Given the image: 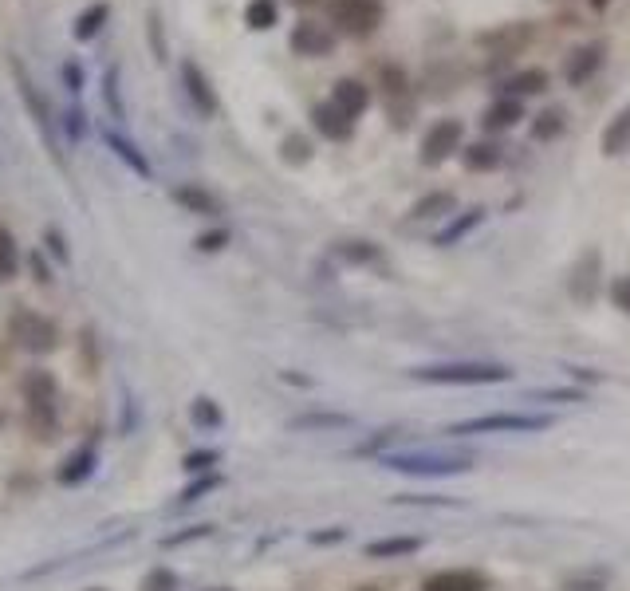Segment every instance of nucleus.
<instances>
[{
    "label": "nucleus",
    "mask_w": 630,
    "mask_h": 591,
    "mask_svg": "<svg viewBox=\"0 0 630 591\" xmlns=\"http://www.w3.org/2000/svg\"><path fill=\"white\" fill-rule=\"evenodd\" d=\"M20 394H24V414H28V430H36L40 438L56 434V418H60V383L52 371L32 367L20 379Z\"/></svg>",
    "instance_id": "obj_1"
},
{
    "label": "nucleus",
    "mask_w": 630,
    "mask_h": 591,
    "mask_svg": "<svg viewBox=\"0 0 630 591\" xmlns=\"http://www.w3.org/2000/svg\"><path fill=\"white\" fill-rule=\"evenodd\" d=\"M410 375L418 383H434V387H493V383L512 379V367H504V363H438V367H414Z\"/></svg>",
    "instance_id": "obj_2"
},
{
    "label": "nucleus",
    "mask_w": 630,
    "mask_h": 591,
    "mask_svg": "<svg viewBox=\"0 0 630 591\" xmlns=\"http://www.w3.org/2000/svg\"><path fill=\"white\" fill-rule=\"evenodd\" d=\"M8 339L28 351V355H52L60 347V328L52 316L44 312H32V308H16L12 320H8Z\"/></svg>",
    "instance_id": "obj_3"
},
{
    "label": "nucleus",
    "mask_w": 630,
    "mask_h": 591,
    "mask_svg": "<svg viewBox=\"0 0 630 591\" xmlns=\"http://www.w3.org/2000/svg\"><path fill=\"white\" fill-rule=\"evenodd\" d=\"M552 418L544 414H481V418H465L457 426H449V438H473V434H536L544 430Z\"/></svg>",
    "instance_id": "obj_4"
},
{
    "label": "nucleus",
    "mask_w": 630,
    "mask_h": 591,
    "mask_svg": "<svg viewBox=\"0 0 630 591\" xmlns=\"http://www.w3.org/2000/svg\"><path fill=\"white\" fill-rule=\"evenodd\" d=\"M327 16L339 32L367 40L382 24V0H327Z\"/></svg>",
    "instance_id": "obj_5"
},
{
    "label": "nucleus",
    "mask_w": 630,
    "mask_h": 591,
    "mask_svg": "<svg viewBox=\"0 0 630 591\" xmlns=\"http://www.w3.org/2000/svg\"><path fill=\"white\" fill-rule=\"evenodd\" d=\"M386 469L394 473H418V477H449V473H465L473 458L469 454H386Z\"/></svg>",
    "instance_id": "obj_6"
},
{
    "label": "nucleus",
    "mask_w": 630,
    "mask_h": 591,
    "mask_svg": "<svg viewBox=\"0 0 630 591\" xmlns=\"http://www.w3.org/2000/svg\"><path fill=\"white\" fill-rule=\"evenodd\" d=\"M461 138H465V123L461 119H438L426 138H422V162L426 166H441L449 162L457 150H461Z\"/></svg>",
    "instance_id": "obj_7"
},
{
    "label": "nucleus",
    "mask_w": 630,
    "mask_h": 591,
    "mask_svg": "<svg viewBox=\"0 0 630 591\" xmlns=\"http://www.w3.org/2000/svg\"><path fill=\"white\" fill-rule=\"evenodd\" d=\"M288 48H292L296 56H304V60H323V56L335 52V32H327V28L315 24V20H300V24L292 28V36H288Z\"/></svg>",
    "instance_id": "obj_8"
},
{
    "label": "nucleus",
    "mask_w": 630,
    "mask_h": 591,
    "mask_svg": "<svg viewBox=\"0 0 630 591\" xmlns=\"http://www.w3.org/2000/svg\"><path fill=\"white\" fill-rule=\"evenodd\" d=\"M95 465H99V450L91 446V442H83V446H75L63 465L56 469V481H60L63 489H75V485H83L91 473H95Z\"/></svg>",
    "instance_id": "obj_9"
},
{
    "label": "nucleus",
    "mask_w": 630,
    "mask_h": 591,
    "mask_svg": "<svg viewBox=\"0 0 630 591\" xmlns=\"http://www.w3.org/2000/svg\"><path fill=\"white\" fill-rule=\"evenodd\" d=\"M12 75H16V87H20V95H24V107L32 111V119L40 123V131L48 138V146H56V134H52V111H48V99L36 91V83L24 75V67L20 60H12Z\"/></svg>",
    "instance_id": "obj_10"
},
{
    "label": "nucleus",
    "mask_w": 630,
    "mask_h": 591,
    "mask_svg": "<svg viewBox=\"0 0 630 591\" xmlns=\"http://www.w3.org/2000/svg\"><path fill=\"white\" fill-rule=\"evenodd\" d=\"M182 83H186V95H189V103L197 107V115H201V119H213V115H217V91L209 87L205 71L193 64V60L182 64Z\"/></svg>",
    "instance_id": "obj_11"
},
{
    "label": "nucleus",
    "mask_w": 630,
    "mask_h": 591,
    "mask_svg": "<svg viewBox=\"0 0 630 591\" xmlns=\"http://www.w3.org/2000/svg\"><path fill=\"white\" fill-rule=\"evenodd\" d=\"M422 591H489V580L469 568H445L422 580Z\"/></svg>",
    "instance_id": "obj_12"
},
{
    "label": "nucleus",
    "mask_w": 630,
    "mask_h": 591,
    "mask_svg": "<svg viewBox=\"0 0 630 591\" xmlns=\"http://www.w3.org/2000/svg\"><path fill=\"white\" fill-rule=\"evenodd\" d=\"M312 127L331 142H347L355 134V119H347L331 99L327 103H315L312 107Z\"/></svg>",
    "instance_id": "obj_13"
},
{
    "label": "nucleus",
    "mask_w": 630,
    "mask_h": 591,
    "mask_svg": "<svg viewBox=\"0 0 630 591\" xmlns=\"http://www.w3.org/2000/svg\"><path fill=\"white\" fill-rule=\"evenodd\" d=\"M331 103H335L347 119H363L367 107H371V91H367L359 79H339V83L331 87Z\"/></svg>",
    "instance_id": "obj_14"
},
{
    "label": "nucleus",
    "mask_w": 630,
    "mask_h": 591,
    "mask_svg": "<svg viewBox=\"0 0 630 591\" xmlns=\"http://www.w3.org/2000/svg\"><path fill=\"white\" fill-rule=\"evenodd\" d=\"M347 426H355V418H351V414H343V410H308V414H296V418L288 422V430H292V434L347 430Z\"/></svg>",
    "instance_id": "obj_15"
},
{
    "label": "nucleus",
    "mask_w": 630,
    "mask_h": 591,
    "mask_svg": "<svg viewBox=\"0 0 630 591\" xmlns=\"http://www.w3.org/2000/svg\"><path fill=\"white\" fill-rule=\"evenodd\" d=\"M603 60H607V44H587V48H579L575 56H571V64H567V83L571 87H583L587 79H595L599 75V67H603Z\"/></svg>",
    "instance_id": "obj_16"
},
{
    "label": "nucleus",
    "mask_w": 630,
    "mask_h": 591,
    "mask_svg": "<svg viewBox=\"0 0 630 591\" xmlns=\"http://www.w3.org/2000/svg\"><path fill=\"white\" fill-rule=\"evenodd\" d=\"M170 197H174V205H182L186 213H197V217H217L221 213V197L209 194L205 186H174L170 190Z\"/></svg>",
    "instance_id": "obj_17"
},
{
    "label": "nucleus",
    "mask_w": 630,
    "mask_h": 591,
    "mask_svg": "<svg viewBox=\"0 0 630 591\" xmlns=\"http://www.w3.org/2000/svg\"><path fill=\"white\" fill-rule=\"evenodd\" d=\"M111 20V4L107 0H95V4H87L79 16H75V28H71V36L79 40V44H91L99 32H103V24Z\"/></svg>",
    "instance_id": "obj_18"
},
{
    "label": "nucleus",
    "mask_w": 630,
    "mask_h": 591,
    "mask_svg": "<svg viewBox=\"0 0 630 591\" xmlns=\"http://www.w3.org/2000/svg\"><path fill=\"white\" fill-rule=\"evenodd\" d=\"M524 119V107H520V99H512V95H501V99H493L489 103V111H485V131H512L516 123Z\"/></svg>",
    "instance_id": "obj_19"
},
{
    "label": "nucleus",
    "mask_w": 630,
    "mask_h": 591,
    "mask_svg": "<svg viewBox=\"0 0 630 591\" xmlns=\"http://www.w3.org/2000/svg\"><path fill=\"white\" fill-rule=\"evenodd\" d=\"M422 548V536H382L367 544V556L371 560H398V556H414Z\"/></svg>",
    "instance_id": "obj_20"
},
{
    "label": "nucleus",
    "mask_w": 630,
    "mask_h": 591,
    "mask_svg": "<svg viewBox=\"0 0 630 591\" xmlns=\"http://www.w3.org/2000/svg\"><path fill=\"white\" fill-rule=\"evenodd\" d=\"M548 87V71L544 67H524V71H512L504 79V95L520 99V95H540Z\"/></svg>",
    "instance_id": "obj_21"
},
{
    "label": "nucleus",
    "mask_w": 630,
    "mask_h": 591,
    "mask_svg": "<svg viewBox=\"0 0 630 591\" xmlns=\"http://www.w3.org/2000/svg\"><path fill=\"white\" fill-rule=\"evenodd\" d=\"M103 138H107V146L115 150V158H119V162H126V166H130L138 178H150V174H154V170H150V162H146V154H142V150H138L130 138H123L119 131H107Z\"/></svg>",
    "instance_id": "obj_22"
},
{
    "label": "nucleus",
    "mask_w": 630,
    "mask_h": 591,
    "mask_svg": "<svg viewBox=\"0 0 630 591\" xmlns=\"http://www.w3.org/2000/svg\"><path fill=\"white\" fill-rule=\"evenodd\" d=\"M623 150H630V103L607 123V131H603V154H607V158H619Z\"/></svg>",
    "instance_id": "obj_23"
},
{
    "label": "nucleus",
    "mask_w": 630,
    "mask_h": 591,
    "mask_svg": "<svg viewBox=\"0 0 630 591\" xmlns=\"http://www.w3.org/2000/svg\"><path fill=\"white\" fill-rule=\"evenodd\" d=\"M453 205H457V201H453L449 190H434V194H426V197H418V201H414L410 217H414V221H434V217H445Z\"/></svg>",
    "instance_id": "obj_24"
},
{
    "label": "nucleus",
    "mask_w": 630,
    "mask_h": 591,
    "mask_svg": "<svg viewBox=\"0 0 630 591\" xmlns=\"http://www.w3.org/2000/svg\"><path fill=\"white\" fill-rule=\"evenodd\" d=\"M461 158H465L469 170H497L501 166V146L497 142H473V146L461 150Z\"/></svg>",
    "instance_id": "obj_25"
},
{
    "label": "nucleus",
    "mask_w": 630,
    "mask_h": 591,
    "mask_svg": "<svg viewBox=\"0 0 630 591\" xmlns=\"http://www.w3.org/2000/svg\"><path fill=\"white\" fill-rule=\"evenodd\" d=\"M481 221H485V209H465V213H461L453 225H445V229H441L438 245H457V241H461V237H469V233H473Z\"/></svg>",
    "instance_id": "obj_26"
},
{
    "label": "nucleus",
    "mask_w": 630,
    "mask_h": 591,
    "mask_svg": "<svg viewBox=\"0 0 630 591\" xmlns=\"http://www.w3.org/2000/svg\"><path fill=\"white\" fill-rule=\"evenodd\" d=\"M595 272H599V257L587 253V257H583V268H575V276H571V292H575L583 304L595 300Z\"/></svg>",
    "instance_id": "obj_27"
},
{
    "label": "nucleus",
    "mask_w": 630,
    "mask_h": 591,
    "mask_svg": "<svg viewBox=\"0 0 630 591\" xmlns=\"http://www.w3.org/2000/svg\"><path fill=\"white\" fill-rule=\"evenodd\" d=\"M276 16H280L276 0H249V8H245V24H249L252 32H268V28H276Z\"/></svg>",
    "instance_id": "obj_28"
},
{
    "label": "nucleus",
    "mask_w": 630,
    "mask_h": 591,
    "mask_svg": "<svg viewBox=\"0 0 630 591\" xmlns=\"http://www.w3.org/2000/svg\"><path fill=\"white\" fill-rule=\"evenodd\" d=\"M189 418H193L197 430H221V422H225V414H221V406L213 398H193Z\"/></svg>",
    "instance_id": "obj_29"
},
{
    "label": "nucleus",
    "mask_w": 630,
    "mask_h": 591,
    "mask_svg": "<svg viewBox=\"0 0 630 591\" xmlns=\"http://www.w3.org/2000/svg\"><path fill=\"white\" fill-rule=\"evenodd\" d=\"M20 272V245H16V237L0 225V280H12Z\"/></svg>",
    "instance_id": "obj_30"
},
{
    "label": "nucleus",
    "mask_w": 630,
    "mask_h": 591,
    "mask_svg": "<svg viewBox=\"0 0 630 591\" xmlns=\"http://www.w3.org/2000/svg\"><path fill=\"white\" fill-rule=\"evenodd\" d=\"M560 131H564V111H560V107L540 111V115H536V123H532V138H536V142H552Z\"/></svg>",
    "instance_id": "obj_31"
},
{
    "label": "nucleus",
    "mask_w": 630,
    "mask_h": 591,
    "mask_svg": "<svg viewBox=\"0 0 630 591\" xmlns=\"http://www.w3.org/2000/svg\"><path fill=\"white\" fill-rule=\"evenodd\" d=\"M335 257L347 264H371L378 261V249L371 241H343V245H335Z\"/></svg>",
    "instance_id": "obj_32"
},
{
    "label": "nucleus",
    "mask_w": 630,
    "mask_h": 591,
    "mask_svg": "<svg viewBox=\"0 0 630 591\" xmlns=\"http://www.w3.org/2000/svg\"><path fill=\"white\" fill-rule=\"evenodd\" d=\"M382 95H386V99H406V95H410V75L398 64L382 67Z\"/></svg>",
    "instance_id": "obj_33"
},
{
    "label": "nucleus",
    "mask_w": 630,
    "mask_h": 591,
    "mask_svg": "<svg viewBox=\"0 0 630 591\" xmlns=\"http://www.w3.org/2000/svg\"><path fill=\"white\" fill-rule=\"evenodd\" d=\"M103 99H107L111 119H126L123 95H119V67H107V71H103Z\"/></svg>",
    "instance_id": "obj_34"
},
{
    "label": "nucleus",
    "mask_w": 630,
    "mask_h": 591,
    "mask_svg": "<svg viewBox=\"0 0 630 591\" xmlns=\"http://www.w3.org/2000/svg\"><path fill=\"white\" fill-rule=\"evenodd\" d=\"M280 158H284V162H292V166H304V162L312 158V146H308V138H300V134H288V138L280 142Z\"/></svg>",
    "instance_id": "obj_35"
},
{
    "label": "nucleus",
    "mask_w": 630,
    "mask_h": 591,
    "mask_svg": "<svg viewBox=\"0 0 630 591\" xmlns=\"http://www.w3.org/2000/svg\"><path fill=\"white\" fill-rule=\"evenodd\" d=\"M146 32H150V52H154V60L166 64L170 52H166V36H162V16H158V12L146 16Z\"/></svg>",
    "instance_id": "obj_36"
},
{
    "label": "nucleus",
    "mask_w": 630,
    "mask_h": 591,
    "mask_svg": "<svg viewBox=\"0 0 630 591\" xmlns=\"http://www.w3.org/2000/svg\"><path fill=\"white\" fill-rule=\"evenodd\" d=\"M178 588V576L170 572V568H154V572H146V580H142V591H174Z\"/></svg>",
    "instance_id": "obj_37"
},
{
    "label": "nucleus",
    "mask_w": 630,
    "mask_h": 591,
    "mask_svg": "<svg viewBox=\"0 0 630 591\" xmlns=\"http://www.w3.org/2000/svg\"><path fill=\"white\" fill-rule=\"evenodd\" d=\"M217 461H221V454H217V450H197V454H186L182 469H186V473H209Z\"/></svg>",
    "instance_id": "obj_38"
},
{
    "label": "nucleus",
    "mask_w": 630,
    "mask_h": 591,
    "mask_svg": "<svg viewBox=\"0 0 630 591\" xmlns=\"http://www.w3.org/2000/svg\"><path fill=\"white\" fill-rule=\"evenodd\" d=\"M193 245H197L201 253H221V249L229 245V229H209V233H201Z\"/></svg>",
    "instance_id": "obj_39"
},
{
    "label": "nucleus",
    "mask_w": 630,
    "mask_h": 591,
    "mask_svg": "<svg viewBox=\"0 0 630 591\" xmlns=\"http://www.w3.org/2000/svg\"><path fill=\"white\" fill-rule=\"evenodd\" d=\"M217 485H221V477H217V473H209V477H201L197 485H186L178 501H182V505H189V501H201V493H209V489H217Z\"/></svg>",
    "instance_id": "obj_40"
},
{
    "label": "nucleus",
    "mask_w": 630,
    "mask_h": 591,
    "mask_svg": "<svg viewBox=\"0 0 630 591\" xmlns=\"http://www.w3.org/2000/svg\"><path fill=\"white\" fill-rule=\"evenodd\" d=\"M209 532H213L209 525H193V528H186V532H174V536H166L162 544H166V548H178V544H189V540H205Z\"/></svg>",
    "instance_id": "obj_41"
},
{
    "label": "nucleus",
    "mask_w": 630,
    "mask_h": 591,
    "mask_svg": "<svg viewBox=\"0 0 630 591\" xmlns=\"http://www.w3.org/2000/svg\"><path fill=\"white\" fill-rule=\"evenodd\" d=\"M611 300H615V308H623L630 316V276H615L611 280Z\"/></svg>",
    "instance_id": "obj_42"
},
{
    "label": "nucleus",
    "mask_w": 630,
    "mask_h": 591,
    "mask_svg": "<svg viewBox=\"0 0 630 591\" xmlns=\"http://www.w3.org/2000/svg\"><path fill=\"white\" fill-rule=\"evenodd\" d=\"M63 83H67V91H71V95H79V91H83V67L75 64V60H67V64H63Z\"/></svg>",
    "instance_id": "obj_43"
},
{
    "label": "nucleus",
    "mask_w": 630,
    "mask_h": 591,
    "mask_svg": "<svg viewBox=\"0 0 630 591\" xmlns=\"http://www.w3.org/2000/svg\"><path fill=\"white\" fill-rule=\"evenodd\" d=\"M63 131L71 134V138H75V142H79V138H83V131H87V123H83V111H79V107H71V111H67V115H63Z\"/></svg>",
    "instance_id": "obj_44"
},
{
    "label": "nucleus",
    "mask_w": 630,
    "mask_h": 591,
    "mask_svg": "<svg viewBox=\"0 0 630 591\" xmlns=\"http://www.w3.org/2000/svg\"><path fill=\"white\" fill-rule=\"evenodd\" d=\"M44 245H48V253H52L56 261L67 264V241H63L60 229H48V233H44Z\"/></svg>",
    "instance_id": "obj_45"
},
{
    "label": "nucleus",
    "mask_w": 630,
    "mask_h": 591,
    "mask_svg": "<svg viewBox=\"0 0 630 591\" xmlns=\"http://www.w3.org/2000/svg\"><path fill=\"white\" fill-rule=\"evenodd\" d=\"M528 398H540V402H544V398H548V402H579L583 394L579 391H532Z\"/></svg>",
    "instance_id": "obj_46"
},
{
    "label": "nucleus",
    "mask_w": 630,
    "mask_h": 591,
    "mask_svg": "<svg viewBox=\"0 0 630 591\" xmlns=\"http://www.w3.org/2000/svg\"><path fill=\"white\" fill-rule=\"evenodd\" d=\"M28 264L36 268V280H40V284H52V272H48V264H44V257H40V253H32V257H28Z\"/></svg>",
    "instance_id": "obj_47"
},
{
    "label": "nucleus",
    "mask_w": 630,
    "mask_h": 591,
    "mask_svg": "<svg viewBox=\"0 0 630 591\" xmlns=\"http://www.w3.org/2000/svg\"><path fill=\"white\" fill-rule=\"evenodd\" d=\"M347 532L343 528H331V532H312V544H335V540H343Z\"/></svg>",
    "instance_id": "obj_48"
},
{
    "label": "nucleus",
    "mask_w": 630,
    "mask_h": 591,
    "mask_svg": "<svg viewBox=\"0 0 630 591\" xmlns=\"http://www.w3.org/2000/svg\"><path fill=\"white\" fill-rule=\"evenodd\" d=\"M607 4H611V0H591V8H595V12H603Z\"/></svg>",
    "instance_id": "obj_49"
},
{
    "label": "nucleus",
    "mask_w": 630,
    "mask_h": 591,
    "mask_svg": "<svg viewBox=\"0 0 630 591\" xmlns=\"http://www.w3.org/2000/svg\"><path fill=\"white\" fill-rule=\"evenodd\" d=\"M292 4H315V0H292Z\"/></svg>",
    "instance_id": "obj_50"
},
{
    "label": "nucleus",
    "mask_w": 630,
    "mask_h": 591,
    "mask_svg": "<svg viewBox=\"0 0 630 591\" xmlns=\"http://www.w3.org/2000/svg\"><path fill=\"white\" fill-rule=\"evenodd\" d=\"M87 591H107V588H87Z\"/></svg>",
    "instance_id": "obj_51"
},
{
    "label": "nucleus",
    "mask_w": 630,
    "mask_h": 591,
    "mask_svg": "<svg viewBox=\"0 0 630 591\" xmlns=\"http://www.w3.org/2000/svg\"><path fill=\"white\" fill-rule=\"evenodd\" d=\"M213 591H229V588H213Z\"/></svg>",
    "instance_id": "obj_52"
},
{
    "label": "nucleus",
    "mask_w": 630,
    "mask_h": 591,
    "mask_svg": "<svg viewBox=\"0 0 630 591\" xmlns=\"http://www.w3.org/2000/svg\"><path fill=\"white\" fill-rule=\"evenodd\" d=\"M0 422H4V418H0Z\"/></svg>",
    "instance_id": "obj_53"
}]
</instances>
